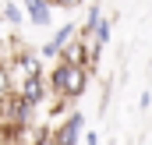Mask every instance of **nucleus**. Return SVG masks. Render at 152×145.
<instances>
[{
    "label": "nucleus",
    "mask_w": 152,
    "mask_h": 145,
    "mask_svg": "<svg viewBox=\"0 0 152 145\" xmlns=\"http://www.w3.org/2000/svg\"><path fill=\"white\" fill-rule=\"evenodd\" d=\"M88 81H92V71L75 67V64H67V60H57V64L46 71L50 96H53V99H67V103H75V99H81V96L88 92Z\"/></svg>",
    "instance_id": "nucleus-1"
},
{
    "label": "nucleus",
    "mask_w": 152,
    "mask_h": 145,
    "mask_svg": "<svg viewBox=\"0 0 152 145\" xmlns=\"http://www.w3.org/2000/svg\"><path fill=\"white\" fill-rule=\"evenodd\" d=\"M32 117H36V106L21 99V92H7L0 96V124H21V127H32Z\"/></svg>",
    "instance_id": "nucleus-2"
},
{
    "label": "nucleus",
    "mask_w": 152,
    "mask_h": 145,
    "mask_svg": "<svg viewBox=\"0 0 152 145\" xmlns=\"http://www.w3.org/2000/svg\"><path fill=\"white\" fill-rule=\"evenodd\" d=\"M75 36H78V25H75V21H64V25H57V29H53V36H50L42 46H39V57L57 64V60H60V53L67 50V42H71Z\"/></svg>",
    "instance_id": "nucleus-3"
},
{
    "label": "nucleus",
    "mask_w": 152,
    "mask_h": 145,
    "mask_svg": "<svg viewBox=\"0 0 152 145\" xmlns=\"http://www.w3.org/2000/svg\"><path fill=\"white\" fill-rule=\"evenodd\" d=\"M81 131H85V117H81V110H71L53 127V138H57V145H78L81 142Z\"/></svg>",
    "instance_id": "nucleus-4"
},
{
    "label": "nucleus",
    "mask_w": 152,
    "mask_h": 145,
    "mask_svg": "<svg viewBox=\"0 0 152 145\" xmlns=\"http://www.w3.org/2000/svg\"><path fill=\"white\" fill-rule=\"evenodd\" d=\"M18 92H21V99H25V103H32V106H42V103L50 99V85H46V74H36V78H21V81H18Z\"/></svg>",
    "instance_id": "nucleus-5"
},
{
    "label": "nucleus",
    "mask_w": 152,
    "mask_h": 145,
    "mask_svg": "<svg viewBox=\"0 0 152 145\" xmlns=\"http://www.w3.org/2000/svg\"><path fill=\"white\" fill-rule=\"evenodd\" d=\"M25 18L32 25H39V29L53 25V4L50 0H25Z\"/></svg>",
    "instance_id": "nucleus-6"
},
{
    "label": "nucleus",
    "mask_w": 152,
    "mask_h": 145,
    "mask_svg": "<svg viewBox=\"0 0 152 145\" xmlns=\"http://www.w3.org/2000/svg\"><path fill=\"white\" fill-rule=\"evenodd\" d=\"M88 42H92V50H99V53L106 50V42H110V18H106V14H103L99 25L92 29V39H88Z\"/></svg>",
    "instance_id": "nucleus-7"
},
{
    "label": "nucleus",
    "mask_w": 152,
    "mask_h": 145,
    "mask_svg": "<svg viewBox=\"0 0 152 145\" xmlns=\"http://www.w3.org/2000/svg\"><path fill=\"white\" fill-rule=\"evenodd\" d=\"M0 14H4V21H7V25H21V21H25V7H21V4H14V0H7Z\"/></svg>",
    "instance_id": "nucleus-8"
},
{
    "label": "nucleus",
    "mask_w": 152,
    "mask_h": 145,
    "mask_svg": "<svg viewBox=\"0 0 152 145\" xmlns=\"http://www.w3.org/2000/svg\"><path fill=\"white\" fill-rule=\"evenodd\" d=\"M18 85H14V71H11V64L7 60H0V96H7V92H14Z\"/></svg>",
    "instance_id": "nucleus-9"
},
{
    "label": "nucleus",
    "mask_w": 152,
    "mask_h": 145,
    "mask_svg": "<svg viewBox=\"0 0 152 145\" xmlns=\"http://www.w3.org/2000/svg\"><path fill=\"white\" fill-rule=\"evenodd\" d=\"M28 145H57L53 127H32V142H28Z\"/></svg>",
    "instance_id": "nucleus-10"
},
{
    "label": "nucleus",
    "mask_w": 152,
    "mask_h": 145,
    "mask_svg": "<svg viewBox=\"0 0 152 145\" xmlns=\"http://www.w3.org/2000/svg\"><path fill=\"white\" fill-rule=\"evenodd\" d=\"M67 113H71V103L67 99H53L50 103V117H67Z\"/></svg>",
    "instance_id": "nucleus-11"
},
{
    "label": "nucleus",
    "mask_w": 152,
    "mask_h": 145,
    "mask_svg": "<svg viewBox=\"0 0 152 145\" xmlns=\"http://www.w3.org/2000/svg\"><path fill=\"white\" fill-rule=\"evenodd\" d=\"M50 4H53V7H67V11H75L81 0H50Z\"/></svg>",
    "instance_id": "nucleus-12"
},
{
    "label": "nucleus",
    "mask_w": 152,
    "mask_h": 145,
    "mask_svg": "<svg viewBox=\"0 0 152 145\" xmlns=\"http://www.w3.org/2000/svg\"><path fill=\"white\" fill-rule=\"evenodd\" d=\"M85 145H99V135L96 131H85Z\"/></svg>",
    "instance_id": "nucleus-13"
},
{
    "label": "nucleus",
    "mask_w": 152,
    "mask_h": 145,
    "mask_svg": "<svg viewBox=\"0 0 152 145\" xmlns=\"http://www.w3.org/2000/svg\"><path fill=\"white\" fill-rule=\"evenodd\" d=\"M149 103H152V92H142V99H138V106H142V110H149Z\"/></svg>",
    "instance_id": "nucleus-14"
}]
</instances>
